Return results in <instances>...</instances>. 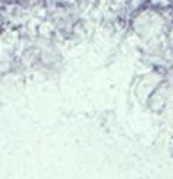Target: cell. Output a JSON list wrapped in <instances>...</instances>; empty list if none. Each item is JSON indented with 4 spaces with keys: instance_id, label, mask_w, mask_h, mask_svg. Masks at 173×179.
<instances>
[{
    "instance_id": "6da1fadb",
    "label": "cell",
    "mask_w": 173,
    "mask_h": 179,
    "mask_svg": "<svg viewBox=\"0 0 173 179\" xmlns=\"http://www.w3.org/2000/svg\"><path fill=\"white\" fill-rule=\"evenodd\" d=\"M167 10V9H166ZM131 25L134 30L143 38L157 36L166 25L165 10L156 9L153 6H146L141 10L136 12L131 18Z\"/></svg>"
},
{
    "instance_id": "7a4b0ae2",
    "label": "cell",
    "mask_w": 173,
    "mask_h": 179,
    "mask_svg": "<svg viewBox=\"0 0 173 179\" xmlns=\"http://www.w3.org/2000/svg\"><path fill=\"white\" fill-rule=\"evenodd\" d=\"M149 4H150V0H127L126 2V9H127L128 13L134 15L136 12L141 10Z\"/></svg>"
},
{
    "instance_id": "3957f363",
    "label": "cell",
    "mask_w": 173,
    "mask_h": 179,
    "mask_svg": "<svg viewBox=\"0 0 173 179\" xmlns=\"http://www.w3.org/2000/svg\"><path fill=\"white\" fill-rule=\"evenodd\" d=\"M49 2L58 8H72L78 4V0H49Z\"/></svg>"
}]
</instances>
